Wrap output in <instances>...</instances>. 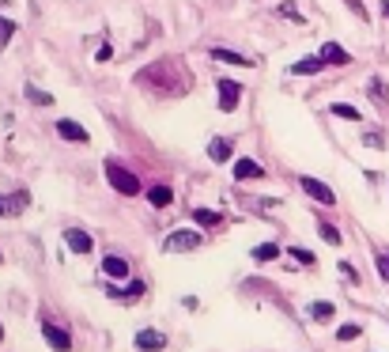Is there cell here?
Returning <instances> with one entry per match:
<instances>
[{
    "label": "cell",
    "instance_id": "1",
    "mask_svg": "<svg viewBox=\"0 0 389 352\" xmlns=\"http://www.w3.org/2000/svg\"><path fill=\"white\" fill-rule=\"evenodd\" d=\"M106 178H110V186L117 189V194H129V197L140 194V178H136L129 167H121L117 159H106Z\"/></svg>",
    "mask_w": 389,
    "mask_h": 352
},
{
    "label": "cell",
    "instance_id": "2",
    "mask_svg": "<svg viewBox=\"0 0 389 352\" xmlns=\"http://www.w3.org/2000/svg\"><path fill=\"white\" fill-rule=\"evenodd\" d=\"M200 243H205V239H200V231L182 228V231H170V239L163 243V250L167 254H182V250H197Z\"/></svg>",
    "mask_w": 389,
    "mask_h": 352
},
{
    "label": "cell",
    "instance_id": "3",
    "mask_svg": "<svg viewBox=\"0 0 389 352\" xmlns=\"http://www.w3.org/2000/svg\"><path fill=\"white\" fill-rule=\"evenodd\" d=\"M216 99H220L223 114H231V110L238 106V99H242V84L238 80H216Z\"/></svg>",
    "mask_w": 389,
    "mask_h": 352
},
{
    "label": "cell",
    "instance_id": "4",
    "mask_svg": "<svg viewBox=\"0 0 389 352\" xmlns=\"http://www.w3.org/2000/svg\"><path fill=\"white\" fill-rule=\"evenodd\" d=\"M298 189H303L306 197H314V201H321V205H336V194L325 186L321 178H310V174H303L298 178Z\"/></svg>",
    "mask_w": 389,
    "mask_h": 352
},
{
    "label": "cell",
    "instance_id": "5",
    "mask_svg": "<svg viewBox=\"0 0 389 352\" xmlns=\"http://www.w3.org/2000/svg\"><path fill=\"white\" fill-rule=\"evenodd\" d=\"M42 337L50 341V349H53V352H68V349H72V333L64 330V326L50 322V318L42 322Z\"/></svg>",
    "mask_w": 389,
    "mask_h": 352
},
{
    "label": "cell",
    "instance_id": "6",
    "mask_svg": "<svg viewBox=\"0 0 389 352\" xmlns=\"http://www.w3.org/2000/svg\"><path fill=\"white\" fill-rule=\"evenodd\" d=\"M64 246L76 250V254H91L95 250V239L87 235L84 228H64Z\"/></svg>",
    "mask_w": 389,
    "mask_h": 352
},
{
    "label": "cell",
    "instance_id": "7",
    "mask_svg": "<svg viewBox=\"0 0 389 352\" xmlns=\"http://www.w3.org/2000/svg\"><path fill=\"white\" fill-rule=\"evenodd\" d=\"M163 349H167V333H159V330L136 333V352H163Z\"/></svg>",
    "mask_w": 389,
    "mask_h": 352
},
{
    "label": "cell",
    "instance_id": "8",
    "mask_svg": "<svg viewBox=\"0 0 389 352\" xmlns=\"http://www.w3.org/2000/svg\"><path fill=\"white\" fill-rule=\"evenodd\" d=\"M102 273H106L110 281H129V273H133V269H129L125 258H117V254H106V258H102Z\"/></svg>",
    "mask_w": 389,
    "mask_h": 352
},
{
    "label": "cell",
    "instance_id": "9",
    "mask_svg": "<svg viewBox=\"0 0 389 352\" xmlns=\"http://www.w3.org/2000/svg\"><path fill=\"white\" fill-rule=\"evenodd\" d=\"M57 133H61L64 140H76V144H87V140H91V133H87L79 122H72V118H61V122H57Z\"/></svg>",
    "mask_w": 389,
    "mask_h": 352
},
{
    "label": "cell",
    "instance_id": "10",
    "mask_svg": "<svg viewBox=\"0 0 389 352\" xmlns=\"http://www.w3.org/2000/svg\"><path fill=\"white\" fill-rule=\"evenodd\" d=\"M321 57H325V65H336V68L352 65V53H348L340 42H325V46H321Z\"/></svg>",
    "mask_w": 389,
    "mask_h": 352
},
{
    "label": "cell",
    "instance_id": "11",
    "mask_svg": "<svg viewBox=\"0 0 389 352\" xmlns=\"http://www.w3.org/2000/svg\"><path fill=\"white\" fill-rule=\"evenodd\" d=\"M234 178L238 182H261L265 171H261V163H254V159H238V163H234Z\"/></svg>",
    "mask_w": 389,
    "mask_h": 352
},
{
    "label": "cell",
    "instance_id": "12",
    "mask_svg": "<svg viewBox=\"0 0 389 352\" xmlns=\"http://www.w3.org/2000/svg\"><path fill=\"white\" fill-rule=\"evenodd\" d=\"M212 61H223V65H238V68H254V65H257L254 57H242V53H234V50H220V46L212 50Z\"/></svg>",
    "mask_w": 389,
    "mask_h": 352
},
{
    "label": "cell",
    "instance_id": "13",
    "mask_svg": "<svg viewBox=\"0 0 389 352\" xmlns=\"http://www.w3.org/2000/svg\"><path fill=\"white\" fill-rule=\"evenodd\" d=\"M231 148L234 144L227 137H216L212 144H208V159H212V163H227V159H231Z\"/></svg>",
    "mask_w": 389,
    "mask_h": 352
},
{
    "label": "cell",
    "instance_id": "14",
    "mask_svg": "<svg viewBox=\"0 0 389 352\" xmlns=\"http://www.w3.org/2000/svg\"><path fill=\"white\" fill-rule=\"evenodd\" d=\"M325 68V57H306V61H295V65H291V72H295V76H314V72H321Z\"/></svg>",
    "mask_w": 389,
    "mask_h": 352
},
{
    "label": "cell",
    "instance_id": "15",
    "mask_svg": "<svg viewBox=\"0 0 389 352\" xmlns=\"http://www.w3.org/2000/svg\"><path fill=\"white\" fill-rule=\"evenodd\" d=\"M110 295H113V299H121V303H136L144 295V281H133L129 288H121V292H117V288H110Z\"/></svg>",
    "mask_w": 389,
    "mask_h": 352
},
{
    "label": "cell",
    "instance_id": "16",
    "mask_svg": "<svg viewBox=\"0 0 389 352\" xmlns=\"http://www.w3.org/2000/svg\"><path fill=\"white\" fill-rule=\"evenodd\" d=\"M148 201L155 205V209H167V205L174 201V189H170V186H151L148 189Z\"/></svg>",
    "mask_w": 389,
    "mask_h": 352
},
{
    "label": "cell",
    "instance_id": "17",
    "mask_svg": "<svg viewBox=\"0 0 389 352\" xmlns=\"http://www.w3.org/2000/svg\"><path fill=\"white\" fill-rule=\"evenodd\" d=\"M193 220L205 223V228H216V231L223 228V216H220V212H212V209H193Z\"/></svg>",
    "mask_w": 389,
    "mask_h": 352
},
{
    "label": "cell",
    "instance_id": "18",
    "mask_svg": "<svg viewBox=\"0 0 389 352\" xmlns=\"http://www.w3.org/2000/svg\"><path fill=\"white\" fill-rule=\"evenodd\" d=\"M333 315H336L333 303H325V299H321V303H310V318H314V322H333Z\"/></svg>",
    "mask_w": 389,
    "mask_h": 352
},
{
    "label": "cell",
    "instance_id": "19",
    "mask_svg": "<svg viewBox=\"0 0 389 352\" xmlns=\"http://www.w3.org/2000/svg\"><path fill=\"white\" fill-rule=\"evenodd\" d=\"M318 235L325 239L329 246H340V243H344V235H340V228H333L329 220H321V223H318Z\"/></svg>",
    "mask_w": 389,
    "mask_h": 352
},
{
    "label": "cell",
    "instance_id": "20",
    "mask_svg": "<svg viewBox=\"0 0 389 352\" xmlns=\"http://www.w3.org/2000/svg\"><path fill=\"white\" fill-rule=\"evenodd\" d=\"M30 197L27 194H19V197H12V201H8V197H0V216H15V212H23L19 205H27Z\"/></svg>",
    "mask_w": 389,
    "mask_h": 352
},
{
    "label": "cell",
    "instance_id": "21",
    "mask_svg": "<svg viewBox=\"0 0 389 352\" xmlns=\"http://www.w3.org/2000/svg\"><path fill=\"white\" fill-rule=\"evenodd\" d=\"M367 95H374V102H378V106H386V102H389V91H386V84H382L378 76H370V84H367Z\"/></svg>",
    "mask_w": 389,
    "mask_h": 352
},
{
    "label": "cell",
    "instance_id": "22",
    "mask_svg": "<svg viewBox=\"0 0 389 352\" xmlns=\"http://www.w3.org/2000/svg\"><path fill=\"white\" fill-rule=\"evenodd\" d=\"M329 114H333V118H344V122H359V110H355V106H348V102H333V110H329Z\"/></svg>",
    "mask_w": 389,
    "mask_h": 352
},
{
    "label": "cell",
    "instance_id": "23",
    "mask_svg": "<svg viewBox=\"0 0 389 352\" xmlns=\"http://www.w3.org/2000/svg\"><path fill=\"white\" fill-rule=\"evenodd\" d=\"M272 258H280V243H261L254 250V261H272Z\"/></svg>",
    "mask_w": 389,
    "mask_h": 352
},
{
    "label": "cell",
    "instance_id": "24",
    "mask_svg": "<svg viewBox=\"0 0 389 352\" xmlns=\"http://www.w3.org/2000/svg\"><path fill=\"white\" fill-rule=\"evenodd\" d=\"M276 12L283 15V19H291V23H306V15L298 12V4H291V0H283V4L276 8Z\"/></svg>",
    "mask_w": 389,
    "mask_h": 352
},
{
    "label": "cell",
    "instance_id": "25",
    "mask_svg": "<svg viewBox=\"0 0 389 352\" xmlns=\"http://www.w3.org/2000/svg\"><path fill=\"white\" fill-rule=\"evenodd\" d=\"M291 258H295L298 261V266H318V254H314V250H303V246H291Z\"/></svg>",
    "mask_w": 389,
    "mask_h": 352
},
{
    "label": "cell",
    "instance_id": "26",
    "mask_svg": "<svg viewBox=\"0 0 389 352\" xmlns=\"http://www.w3.org/2000/svg\"><path fill=\"white\" fill-rule=\"evenodd\" d=\"M27 99L35 102V106H50L53 95H50V91H38V87H27Z\"/></svg>",
    "mask_w": 389,
    "mask_h": 352
},
{
    "label": "cell",
    "instance_id": "27",
    "mask_svg": "<svg viewBox=\"0 0 389 352\" xmlns=\"http://www.w3.org/2000/svg\"><path fill=\"white\" fill-rule=\"evenodd\" d=\"M344 4H348V12H352L355 19H363V23L370 19V12H367V4H363V0H344Z\"/></svg>",
    "mask_w": 389,
    "mask_h": 352
},
{
    "label": "cell",
    "instance_id": "28",
    "mask_svg": "<svg viewBox=\"0 0 389 352\" xmlns=\"http://www.w3.org/2000/svg\"><path fill=\"white\" fill-rule=\"evenodd\" d=\"M336 337H340V341H355V337H359V326H355V322L340 326V330H336Z\"/></svg>",
    "mask_w": 389,
    "mask_h": 352
},
{
    "label": "cell",
    "instance_id": "29",
    "mask_svg": "<svg viewBox=\"0 0 389 352\" xmlns=\"http://www.w3.org/2000/svg\"><path fill=\"white\" fill-rule=\"evenodd\" d=\"M363 144H367V148H378V151H382V148H386V137H382V133H363Z\"/></svg>",
    "mask_w": 389,
    "mask_h": 352
},
{
    "label": "cell",
    "instance_id": "30",
    "mask_svg": "<svg viewBox=\"0 0 389 352\" xmlns=\"http://www.w3.org/2000/svg\"><path fill=\"white\" fill-rule=\"evenodd\" d=\"M340 273H344L352 284H359V273H355V266H352V261H340Z\"/></svg>",
    "mask_w": 389,
    "mask_h": 352
},
{
    "label": "cell",
    "instance_id": "31",
    "mask_svg": "<svg viewBox=\"0 0 389 352\" xmlns=\"http://www.w3.org/2000/svg\"><path fill=\"white\" fill-rule=\"evenodd\" d=\"M12 35H15V23L12 19H0V42H8Z\"/></svg>",
    "mask_w": 389,
    "mask_h": 352
},
{
    "label": "cell",
    "instance_id": "32",
    "mask_svg": "<svg viewBox=\"0 0 389 352\" xmlns=\"http://www.w3.org/2000/svg\"><path fill=\"white\" fill-rule=\"evenodd\" d=\"M378 277L389 281V254H378Z\"/></svg>",
    "mask_w": 389,
    "mask_h": 352
},
{
    "label": "cell",
    "instance_id": "33",
    "mask_svg": "<svg viewBox=\"0 0 389 352\" xmlns=\"http://www.w3.org/2000/svg\"><path fill=\"white\" fill-rule=\"evenodd\" d=\"M110 57H113V50H110L106 42H102V46H99V61H110Z\"/></svg>",
    "mask_w": 389,
    "mask_h": 352
},
{
    "label": "cell",
    "instance_id": "34",
    "mask_svg": "<svg viewBox=\"0 0 389 352\" xmlns=\"http://www.w3.org/2000/svg\"><path fill=\"white\" fill-rule=\"evenodd\" d=\"M382 15H386V19H389V0H382Z\"/></svg>",
    "mask_w": 389,
    "mask_h": 352
},
{
    "label": "cell",
    "instance_id": "35",
    "mask_svg": "<svg viewBox=\"0 0 389 352\" xmlns=\"http://www.w3.org/2000/svg\"><path fill=\"white\" fill-rule=\"evenodd\" d=\"M0 341H4V326H0Z\"/></svg>",
    "mask_w": 389,
    "mask_h": 352
}]
</instances>
